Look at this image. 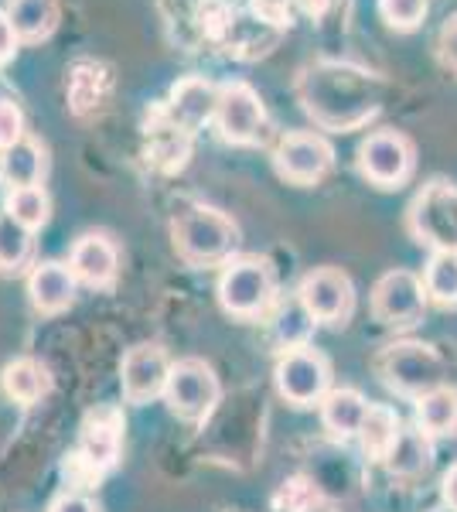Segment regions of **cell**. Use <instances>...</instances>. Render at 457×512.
<instances>
[{"instance_id": "6da1fadb", "label": "cell", "mask_w": 457, "mask_h": 512, "mask_svg": "<svg viewBox=\"0 0 457 512\" xmlns=\"http://www.w3.org/2000/svg\"><path fill=\"white\" fill-rule=\"evenodd\" d=\"M304 113L324 130H352L379 110L376 96H369V76L348 65L318 62L297 82Z\"/></svg>"}, {"instance_id": "7a4b0ae2", "label": "cell", "mask_w": 457, "mask_h": 512, "mask_svg": "<svg viewBox=\"0 0 457 512\" xmlns=\"http://www.w3.org/2000/svg\"><path fill=\"white\" fill-rule=\"evenodd\" d=\"M174 250L191 267H215V263L232 260L239 246V226L226 212L212 209V205H188L171 222Z\"/></svg>"}, {"instance_id": "3957f363", "label": "cell", "mask_w": 457, "mask_h": 512, "mask_svg": "<svg viewBox=\"0 0 457 512\" xmlns=\"http://www.w3.org/2000/svg\"><path fill=\"white\" fill-rule=\"evenodd\" d=\"M406 229L430 253H457V185L430 178L406 209Z\"/></svg>"}, {"instance_id": "277c9868", "label": "cell", "mask_w": 457, "mask_h": 512, "mask_svg": "<svg viewBox=\"0 0 457 512\" xmlns=\"http://www.w3.org/2000/svg\"><path fill=\"white\" fill-rule=\"evenodd\" d=\"M219 304L232 318H260L277 301V270L260 256H236L219 274Z\"/></svg>"}, {"instance_id": "5b68a950", "label": "cell", "mask_w": 457, "mask_h": 512, "mask_svg": "<svg viewBox=\"0 0 457 512\" xmlns=\"http://www.w3.org/2000/svg\"><path fill=\"white\" fill-rule=\"evenodd\" d=\"M215 127L226 144L263 147L270 140V117L260 93L246 79L219 82V106H215Z\"/></svg>"}, {"instance_id": "8992f818", "label": "cell", "mask_w": 457, "mask_h": 512, "mask_svg": "<svg viewBox=\"0 0 457 512\" xmlns=\"http://www.w3.org/2000/svg\"><path fill=\"white\" fill-rule=\"evenodd\" d=\"M355 161H359V175L369 185L393 192V188H403L417 171V147L403 130L382 127L362 140Z\"/></svg>"}, {"instance_id": "52a82bcc", "label": "cell", "mask_w": 457, "mask_h": 512, "mask_svg": "<svg viewBox=\"0 0 457 512\" xmlns=\"http://www.w3.org/2000/svg\"><path fill=\"white\" fill-rule=\"evenodd\" d=\"M376 369L389 390L410 400L444 386V359L423 342H396L382 349Z\"/></svg>"}, {"instance_id": "ba28073f", "label": "cell", "mask_w": 457, "mask_h": 512, "mask_svg": "<svg viewBox=\"0 0 457 512\" xmlns=\"http://www.w3.org/2000/svg\"><path fill=\"white\" fill-rule=\"evenodd\" d=\"M219 396H222V386L209 362H202V359L171 362L164 400H168L171 414L178 420H185V424H205V420L212 417Z\"/></svg>"}, {"instance_id": "9c48e42d", "label": "cell", "mask_w": 457, "mask_h": 512, "mask_svg": "<svg viewBox=\"0 0 457 512\" xmlns=\"http://www.w3.org/2000/svg\"><path fill=\"white\" fill-rule=\"evenodd\" d=\"M335 168V147L314 130H290L273 147V171L297 188H311Z\"/></svg>"}, {"instance_id": "30bf717a", "label": "cell", "mask_w": 457, "mask_h": 512, "mask_svg": "<svg viewBox=\"0 0 457 512\" xmlns=\"http://www.w3.org/2000/svg\"><path fill=\"white\" fill-rule=\"evenodd\" d=\"M277 393L284 396L290 407H321V400L331 393V366L321 352L307 349H287L280 355L277 369Z\"/></svg>"}, {"instance_id": "8fae6325", "label": "cell", "mask_w": 457, "mask_h": 512, "mask_svg": "<svg viewBox=\"0 0 457 512\" xmlns=\"http://www.w3.org/2000/svg\"><path fill=\"white\" fill-rule=\"evenodd\" d=\"M427 287H423V277H417L413 270H389L376 280L369 297L372 318L379 325L389 328H410L417 325L427 311Z\"/></svg>"}, {"instance_id": "7c38bea8", "label": "cell", "mask_w": 457, "mask_h": 512, "mask_svg": "<svg viewBox=\"0 0 457 512\" xmlns=\"http://www.w3.org/2000/svg\"><path fill=\"white\" fill-rule=\"evenodd\" d=\"M297 301L311 315V321H321V325H348V318L355 315L352 277L338 267L311 270L301 280V287H297Z\"/></svg>"}, {"instance_id": "4fadbf2b", "label": "cell", "mask_w": 457, "mask_h": 512, "mask_svg": "<svg viewBox=\"0 0 457 512\" xmlns=\"http://www.w3.org/2000/svg\"><path fill=\"white\" fill-rule=\"evenodd\" d=\"M215 106H219V82L205 76H185L171 86L161 117L171 127H178L181 134H195L205 123H215Z\"/></svg>"}, {"instance_id": "5bb4252c", "label": "cell", "mask_w": 457, "mask_h": 512, "mask_svg": "<svg viewBox=\"0 0 457 512\" xmlns=\"http://www.w3.org/2000/svg\"><path fill=\"white\" fill-rule=\"evenodd\" d=\"M171 376V359L161 345H134L123 355V369H120V386H123V400L127 403H151L154 396H164Z\"/></svg>"}, {"instance_id": "9a60e30c", "label": "cell", "mask_w": 457, "mask_h": 512, "mask_svg": "<svg viewBox=\"0 0 457 512\" xmlns=\"http://www.w3.org/2000/svg\"><path fill=\"white\" fill-rule=\"evenodd\" d=\"M120 448H123V414L120 410L116 407L89 410L86 420H82L76 458H82L93 472L103 475L120 461Z\"/></svg>"}, {"instance_id": "2e32d148", "label": "cell", "mask_w": 457, "mask_h": 512, "mask_svg": "<svg viewBox=\"0 0 457 512\" xmlns=\"http://www.w3.org/2000/svg\"><path fill=\"white\" fill-rule=\"evenodd\" d=\"M69 267L79 284L106 291V287L116 284V274H120V246L106 233H86L72 246Z\"/></svg>"}, {"instance_id": "e0dca14e", "label": "cell", "mask_w": 457, "mask_h": 512, "mask_svg": "<svg viewBox=\"0 0 457 512\" xmlns=\"http://www.w3.org/2000/svg\"><path fill=\"white\" fill-rule=\"evenodd\" d=\"M76 287H79V280L72 274V267L58 260L35 263L28 274V297L41 315H62L65 308H72Z\"/></svg>"}, {"instance_id": "ac0fdd59", "label": "cell", "mask_w": 457, "mask_h": 512, "mask_svg": "<svg viewBox=\"0 0 457 512\" xmlns=\"http://www.w3.org/2000/svg\"><path fill=\"white\" fill-rule=\"evenodd\" d=\"M45 175H48V147L35 134H24L11 151L0 154V185H4V192L45 185Z\"/></svg>"}, {"instance_id": "d6986e66", "label": "cell", "mask_w": 457, "mask_h": 512, "mask_svg": "<svg viewBox=\"0 0 457 512\" xmlns=\"http://www.w3.org/2000/svg\"><path fill=\"white\" fill-rule=\"evenodd\" d=\"M4 11L21 45H41L62 24V0H4Z\"/></svg>"}, {"instance_id": "ffe728a7", "label": "cell", "mask_w": 457, "mask_h": 512, "mask_svg": "<svg viewBox=\"0 0 457 512\" xmlns=\"http://www.w3.org/2000/svg\"><path fill=\"white\" fill-rule=\"evenodd\" d=\"M382 465H386L389 475L403 478V482L427 475L430 465H434V437H427L420 427H403V434L396 437V444L382 458Z\"/></svg>"}, {"instance_id": "44dd1931", "label": "cell", "mask_w": 457, "mask_h": 512, "mask_svg": "<svg viewBox=\"0 0 457 512\" xmlns=\"http://www.w3.org/2000/svg\"><path fill=\"white\" fill-rule=\"evenodd\" d=\"M365 414H369V403L359 390H331L321 400V424L328 427V434L335 437H359Z\"/></svg>"}, {"instance_id": "7402d4cb", "label": "cell", "mask_w": 457, "mask_h": 512, "mask_svg": "<svg viewBox=\"0 0 457 512\" xmlns=\"http://www.w3.org/2000/svg\"><path fill=\"white\" fill-rule=\"evenodd\" d=\"M417 403V427L427 437H454L457 434V390L454 386H437L423 393Z\"/></svg>"}, {"instance_id": "603a6c76", "label": "cell", "mask_w": 457, "mask_h": 512, "mask_svg": "<svg viewBox=\"0 0 457 512\" xmlns=\"http://www.w3.org/2000/svg\"><path fill=\"white\" fill-rule=\"evenodd\" d=\"M0 386H4V393L14 403L31 407V403H38L41 396L52 390V376H48V369L38 359H14L0 373Z\"/></svg>"}, {"instance_id": "cb8c5ba5", "label": "cell", "mask_w": 457, "mask_h": 512, "mask_svg": "<svg viewBox=\"0 0 457 512\" xmlns=\"http://www.w3.org/2000/svg\"><path fill=\"white\" fill-rule=\"evenodd\" d=\"M400 434H403L400 414H396L393 407H386V403H369V414H365V424H362V431H359L362 451L369 454V458L382 461Z\"/></svg>"}, {"instance_id": "d4e9b609", "label": "cell", "mask_w": 457, "mask_h": 512, "mask_svg": "<svg viewBox=\"0 0 457 512\" xmlns=\"http://www.w3.org/2000/svg\"><path fill=\"white\" fill-rule=\"evenodd\" d=\"M35 256V233L0 209V274H18Z\"/></svg>"}, {"instance_id": "484cf974", "label": "cell", "mask_w": 457, "mask_h": 512, "mask_svg": "<svg viewBox=\"0 0 457 512\" xmlns=\"http://www.w3.org/2000/svg\"><path fill=\"white\" fill-rule=\"evenodd\" d=\"M4 209L11 212L21 226L38 233V229H45L48 219H52V198H48L45 185L14 188V192H4Z\"/></svg>"}, {"instance_id": "4316f807", "label": "cell", "mask_w": 457, "mask_h": 512, "mask_svg": "<svg viewBox=\"0 0 457 512\" xmlns=\"http://www.w3.org/2000/svg\"><path fill=\"white\" fill-rule=\"evenodd\" d=\"M423 287L440 308H457V253H430L423 267Z\"/></svg>"}, {"instance_id": "83f0119b", "label": "cell", "mask_w": 457, "mask_h": 512, "mask_svg": "<svg viewBox=\"0 0 457 512\" xmlns=\"http://www.w3.org/2000/svg\"><path fill=\"white\" fill-rule=\"evenodd\" d=\"M427 7L430 0H379L382 21L400 35H410V31L420 28L423 18H427Z\"/></svg>"}, {"instance_id": "f1b7e54d", "label": "cell", "mask_w": 457, "mask_h": 512, "mask_svg": "<svg viewBox=\"0 0 457 512\" xmlns=\"http://www.w3.org/2000/svg\"><path fill=\"white\" fill-rule=\"evenodd\" d=\"M24 134H28V127H24V110L14 99L0 96V154L11 151Z\"/></svg>"}, {"instance_id": "f546056e", "label": "cell", "mask_w": 457, "mask_h": 512, "mask_svg": "<svg viewBox=\"0 0 457 512\" xmlns=\"http://www.w3.org/2000/svg\"><path fill=\"white\" fill-rule=\"evenodd\" d=\"M437 55H440V62H444V69H451L457 76V11L444 21V28H440Z\"/></svg>"}, {"instance_id": "4dcf8cb0", "label": "cell", "mask_w": 457, "mask_h": 512, "mask_svg": "<svg viewBox=\"0 0 457 512\" xmlns=\"http://www.w3.org/2000/svg\"><path fill=\"white\" fill-rule=\"evenodd\" d=\"M18 48H21L18 31H14V24L7 18L4 7H0V69H7V65L18 59Z\"/></svg>"}, {"instance_id": "1f68e13d", "label": "cell", "mask_w": 457, "mask_h": 512, "mask_svg": "<svg viewBox=\"0 0 457 512\" xmlns=\"http://www.w3.org/2000/svg\"><path fill=\"white\" fill-rule=\"evenodd\" d=\"M256 14L263 21L277 24V28H290L294 24V11H290V0H253Z\"/></svg>"}, {"instance_id": "d6a6232c", "label": "cell", "mask_w": 457, "mask_h": 512, "mask_svg": "<svg viewBox=\"0 0 457 512\" xmlns=\"http://www.w3.org/2000/svg\"><path fill=\"white\" fill-rule=\"evenodd\" d=\"M48 512H99V509H96V502L89 499V495H82V492H62L52 502V506H48Z\"/></svg>"}, {"instance_id": "836d02e7", "label": "cell", "mask_w": 457, "mask_h": 512, "mask_svg": "<svg viewBox=\"0 0 457 512\" xmlns=\"http://www.w3.org/2000/svg\"><path fill=\"white\" fill-rule=\"evenodd\" d=\"M440 495H444V506L457 512V465H451L444 472V482H440Z\"/></svg>"}, {"instance_id": "e575fe53", "label": "cell", "mask_w": 457, "mask_h": 512, "mask_svg": "<svg viewBox=\"0 0 457 512\" xmlns=\"http://www.w3.org/2000/svg\"><path fill=\"white\" fill-rule=\"evenodd\" d=\"M297 7L307 14V18H324L328 14V7H331V0H294Z\"/></svg>"}, {"instance_id": "d590c367", "label": "cell", "mask_w": 457, "mask_h": 512, "mask_svg": "<svg viewBox=\"0 0 457 512\" xmlns=\"http://www.w3.org/2000/svg\"><path fill=\"white\" fill-rule=\"evenodd\" d=\"M434 512H454V509H447V506H440V509H434Z\"/></svg>"}]
</instances>
